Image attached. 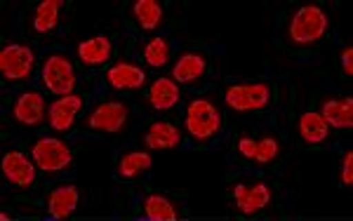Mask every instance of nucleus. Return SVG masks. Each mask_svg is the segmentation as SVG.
I'll return each mask as SVG.
<instances>
[{
  "mask_svg": "<svg viewBox=\"0 0 353 221\" xmlns=\"http://www.w3.org/2000/svg\"><path fill=\"white\" fill-rule=\"evenodd\" d=\"M327 26H330L327 14L318 5H304L290 19L288 38L297 48H306V45L323 41V36L327 33Z\"/></svg>",
  "mask_w": 353,
  "mask_h": 221,
  "instance_id": "f257e3e1",
  "label": "nucleus"
},
{
  "mask_svg": "<svg viewBox=\"0 0 353 221\" xmlns=\"http://www.w3.org/2000/svg\"><path fill=\"white\" fill-rule=\"evenodd\" d=\"M184 127L193 139L208 141L221 129V113L210 99H196L186 109Z\"/></svg>",
  "mask_w": 353,
  "mask_h": 221,
  "instance_id": "f03ea898",
  "label": "nucleus"
},
{
  "mask_svg": "<svg viewBox=\"0 0 353 221\" xmlns=\"http://www.w3.org/2000/svg\"><path fill=\"white\" fill-rule=\"evenodd\" d=\"M31 158L38 169L50 172V174L64 172V169L71 167V162H73V153L68 149V144L57 137L38 139L36 146L31 149Z\"/></svg>",
  "mask_w": 353,
  "mask_h": 221,
  "instance_id": "7ed1b4c3",
  "label": "nucleus"
},
{
  "mask_svg": "<svg viewBox=\"0 0 353 221\" xmlns=\"http://www.w3.org/2000/svg\"><path fill=\"white\" fill-rule=\"evenodd\" d=\"M43 83L57 97H68L76 90V71L64 54H50L43 64Z\"/></svg>",
  "mask_w": 353,
  "mask_h": 221,
  "instance_id": "20e7f679",
  "label": "nucleus"
},
{
  "mask_svg": "<svg viewBox=\"0 0 353 221\" xmlns=\"http://www.w3.org/2000/svg\"><path fill=\"white\" fill-rule=\"evenodd\" d=\"M226 106L238 113L248 111H259L271 101V85L266 83H243V85H231L224 94Z\"/></svg>",
  "mask_w": 353,
  "mask_h": 221,
  "instance_id": "39448f33",
  "label": "nucleus"
},
{
  "mask_svg": "<svg viewBox=\"0 0 353 221\" xmlns=\"http://www.w3.org/2000/svg\"><path fill=\"white\" fill-rule=\"evenodd\" d=\"M36 64V54L28 45H5L0 50V73L8 81H26Z\"/></svg>",
  "mask_w": 353,
  "mask_h": 221,
  "instance_id": "423d86ee",
  "label": "nucleus"
},
{
  "mask_svg": "<svg viewBox=\"0 0 353 221\" xmlns=\"http://www.w3.org/2000/svg\"><path fill=\"white\" fill-rule=\"evenodd\" d=\"M128 106L121 104V101H106V104H99L97 109L90 111L88 116V127L94 129V132H109V134H116L121 132L128 123Z\"/></svg>",
  "mask_w": 353,
  "mask_h": 221,
  "instance_id": "0eeeda50",
  "label": "nucleus"
},
{
  "mask_svg": "<svg viewBox=\"0 0 353 221\" xmlns=\"http://www.w3.org/2000/svg\"><path fill=\"white\" fill-rule=\"evenodd\" d=\"M233 198H236L238 212L245 214V217H252V214H257L271 205V189L266 184H261V181L252 186L238 184L233 189Z\"/></svg>",
  "mask_w": 353,
  "mask_h": 221,
  "instance_id": "6e6552de",
  "label": "nucleus"
},
{
  "mask_svg": "<svg viewBox=\"0 0 353 221\" xmlns=\"http://www.w3.org/2000/svg\"><path fill=\"white\" fill-rule=\"evenodd\" d=\"M3 174L8 177L10 184L28 189L36 181V162L33 158H26L21 151H10L3 156Z\"/></svg>",
  "mask_w": 353,
  "mask_h": 221,
  "instance_id": "1a4fd4ad",
  "label": "nucleus"
},
{
  "mask_svg": "<svg viewBox=\"0 0 353 221\" xmlns=\"http://www.w3.org/2000/svg\"><path fill=\"white\" fill-rule=\"evenodd\" d=\"M83 109V97L68 94V97H57L48 109V123L54 132H66L76 123L78 111Z\"/></svg>",
  "mask_w": 353,
  "mask_h": 221,
  "instance_id": "9d476101",
  "label": "nucleus"
},
{
  "mask_svg": "<svg viewBox=\"0 0 353 221\" xmlns=\"http://www.w3.org/2000/svg\"><path fill=\"white\" fill-rule=\"evenodd\" d=\"M12 118L19 125L36 127L45 118V99L41 92H24L19 94L12 106Z\"/></svg>",
  "mask_w": 353,
  "mask_h": 221,
  "instance_id": "9b49d317",
  "label": "nucleus"
},
{
  "mask_svg": "<svg viewBox=\"0 0 353 221\" xmlns=\"http://www.w3.org/2000/svg\"><path fill=\"white\" fill-rule=\"evenodd\" d=\"M238 153L248 160H254L259 165H269L278 158L281 153V144L273 137H264V139H250V137H241L238 139Z\"/></svg>",
  "mask_w": 353,
  "mask_h": 221,
  "instance_id": "f8f14e48",
  "label": "nucleus"
},
{
  "mask_svg": "<svg viewBox=\"0 0 353 221\" xmlns=\"http://www.w3.org/2000/svg\"><path fill=\"white\" fill-rule=\"evenodd\" d=\"M106 83L113 90H141L146 85V71L130 61H118L106 71Z\"/></svg>",
  "mask_w": 353,
  "mask_h": 221,
  "instance_id": "ddd939ff",
  "label": "nucleus"
},
{
  "mask_svg": "<svg viewBox=\"0 0 353 221\" xmlns=\"http://www.w3.org/2000/svg\"><path fill=\"white\" fill-rule=\"evenodd\" d=\"M321 118L330 127L351 129L353 127V99L351 97H334L323 101Z\"/></svg>",
  "mask_w": 353,
  "mask_h": 221,
  "instance_id": "4468645a",
  "label": "nucleus"
},
{
  "mask_svg": "<svg viewBox=\"0 0 353 221\" xmlns=\"http://www.w3.org/2000/svg\"><path fill=\"white\" fill-rule=\"evenodd\" d=\"M144 144L153 151H170L181 144V132L172 123L158 120L153 123L144 134Z\"/></svg>",
  "mask_w": 353,
  "mask_h": 221,
  "instance_id": "2eb2a0df",
  "label": "nucleus"
},
{
  "mask_svg": "<svg viewBox=\"0 0 353 221\" xmlns=\"http://www.w3.org/2000/svg\"><path fill=\"white\" fill-rule=\"evenodd\" d=\"M81 193L76 186H59L48 198V212L52 219H68L78 209Z\"/></svg>",
  "mask_w": 353,
  "mask_h": 221,
  "instance_id": "dca6fc26",
  "label": "nucleus"
},
{
  "mask_svg": "<svg viewBox=\"0 0 353 221\" xmlns=\"http://www.w3.org/2000/svg\"><path fill=\"white\" fill-rule=\"evenodd\" d=\"M205 71H208V59H205L201 52H184L174 61L172 81L176 85L193 83V81H198V78H203Z\"/></svg>",
  "mask_w": 353,
  "mask_h": 221,
  "instance_id": "f3484780",
  "label": "nucleus"
},
{
  "mask_svg": "<svg viewBox=\"0 0 353 221\" xmlns=\"http://www.w3.org/2000/svg\"><path fill=\"white\" fill-rule=\"evenodd\" d=\"M113 54V45L106 36H94L88 38L78 45V59L83 61L85 66H101L111 59Z\"/></svg>",
  "mask_w": 353,
  "mask_h": 221,
  "instance_id": "a211bd4d",
  "label": "nucleus"
},
{
  "mask_svg": "<svg viewBox=\"0 0 353 221\" xmlns=\"http://www.w3.org/2000/svg\"><path fill=\"white\" fill-rule=\"evenodd\" d=\"M179 85L172 78H158L149 90V104L156 111H170L179 104Z\"/></svg>",
  "mask_w": 353,
  "mask_h": 221,
  "instance_id": "6ab92c4d",
  "label": "nucleus"
},
{
  "mask_svg": "<svg viewBox=\"0 0 353 221\" xmlns=\"http://www.w3.org/2000/svg\"><path fill=\"white\" fill-rule=\"evenodd\" d=\"M330 134V125L323 120L321 113L309 111L301 113L299 118V137L306 141V144H323Z\"/></svg>",
  "mask_w": 353,
  "mask_h": 221,
  "instance_id": "aec40b11",
  "label": "nucleus"
},
{
  "mask_svg": "<svg viewBox=\"0 0 353 221\" xmlns=\"http://www.w3.org/2000/svg\"><path fill=\"white\" fill-rule=\"evenodd\" d=\"M132 14L144 31H153V28L161 26L163 21V8L156 0H137L132 5Z\"/></svg>",
  "mask_w": 353,
  "mask_h": 221,
  "instance_id": "412c9836",
  "label": "nucleus"
},
{
  "mask_svg": "<svg viewBox=\"0 0 353 221\" xmlns=\"http://www.w3.org/2000/svg\"><path fill=\"white\" fill-rule=\"evenodd\" d=\"M61 0H43L38 5L36 14H33V31L36 33H48L59 24V10H61Z\"/></svg>",
  "mask_w": 353,
  "mask_h": 221,
  "instance_id": "4be33fe9",
  "label": "nucleus"
},
{
  "mask_svg": "<svg viewBox=\"0 0 353 221\" xmlns=\"http://www.w3.org/2000/svg\"><path fill=\"white\" fill-rule=\"evenodd\" d=\"M151 165H153V160L149 153L132 151V153H125L121 158V162H118V174H121L123 179H134V177H139V174H144Z\"/></svg>",
  "mask_w": 353,
  "mask_h": 221,
  "instance_id": "5701e85b",
  "label": "nucleus"
},
{
  "mask_svg": "<svg viewBox=\"0 0 353 221\" xmlns=\"http://www.w3.org/2000/svg\"><path fill=\"white\" fill-rule=\"evenodd\" d=\"M144 214L149 217V221H176V217H179L172 202H170L165 196H158V193L146 196Z\"/></svg>",
  "mask_w": 353,
  "mask_h": 221,
  "instance_id": "b1692460",
  "label": "nucleus"
},
{
  "mask_svg": "<svg viewBox=\"0 0 353 221\" xmlns=\"http://www.w3.org/2000/svg\"><path fill=\"white\" fill-rule=\"evenodd\" d=\"M144 61L153 69H161L170 61V43L165 38L156 36L144 45Z\"/></svg>",
  "mask_w": 353,
  "mask_h": 221,
  "instance_id": "393cba45",
  "label": "nucleus"
},
{
  "mask_svg": "<svg viewBox=\"0 0 353 221\" xmlns=\"http://www.w3.org/2000/svg\"><path fill=\"white\" fill-rule=\"evenodd\" d=\"M341 184L351 186L353 184V153L349 151L341 160Z\"/></svg>",
  "mask_w": 353,
  "mask_h": 221,
  "instance_id": "a878e982",
  "label": "nucleus"
},
{
  "mask_svg": "<svg viewBox=\"0 0 353 221\" xmlns=\"http://www.w3.org/2000/svg\"><path fill=\"white\" fill-rule=\"evenodd\" d=\"M341 71L346 73V78L353 76V48L341 50Z\"/></svg>",
  "mask_w": 353,
  "mask_h": 221,
  "instance_id": "bb28decb",
  "label": "nucleus"
}]
</instances>
